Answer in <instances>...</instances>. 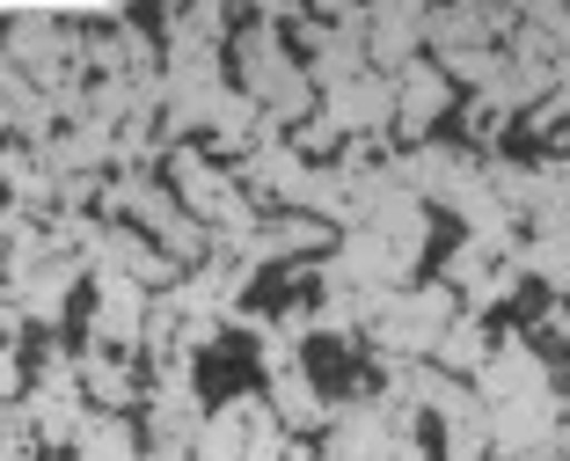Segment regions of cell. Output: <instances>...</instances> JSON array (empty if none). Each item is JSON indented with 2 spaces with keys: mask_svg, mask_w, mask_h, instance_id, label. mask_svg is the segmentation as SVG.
Segmentation results:
<instances>
[{
  "mask_svg": "<svg viewBox=\"0 0 570 461\" xmlns=\"http://www.w3.org/2000/svg\"><path fill=\"white\" fill-rule=\"evenodd\" d=\"M439 102H446V88H439L432 73H417V81L403 88V118H410V125H424V118H439Z\"/></svg>",
  "mask_w": 570,
  "mask_h": 461,
  "instance_id": "6da1fadb",
  "label": "cell"
}]
</instances>
